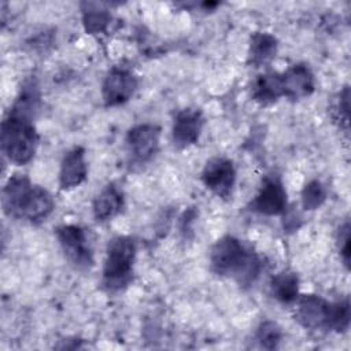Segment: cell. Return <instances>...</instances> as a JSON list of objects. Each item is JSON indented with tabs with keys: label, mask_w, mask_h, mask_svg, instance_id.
<instances>
[{
	"label": "cell",
	"mask_w": 351,
	"mask_h": 351,
	"mask_svg": "<svg viewBox=\"0 0 351 351\" xmlns=\"http://www.w3.org/2000/svg\"><path fill=\"white\" fill-rule=\"evenodd\" d=\"M1 207L7 217L30 223L45 221L55 208L52 195L36 185L26 174H12L1 191Z\"/></svg>",
	"instance_id": "cell-1"
},
{
	"label": "cell",
	"mask_w": 351,
	"mask_h": 351,
	"mask_svg": "<svg viewBox=\"0 0 351 351\" xmlns=\"http://www.w3.org/2000/svg\"><path fill=\"white\" fill-rule=\"evenodd\" d=\"M208 259L214 274L233 277L243 288L255 282L262 267L258 255L232 234H225L214 243Z\"/></svg>",
	"instance_id": "cell-2"
},
{
	"label": "cell",
	"mask_w": 351,
	"mask_h": 351,
	"mask_svg": "<svg viewBox=\"0 0 351 351\" xmlns=\"http://www.w3.org/2000/svg\"><path fill=\"white\" fill-rule=\"evenodd\" d=\"M33 118V115L10 108L1 122V151L4 156L16 166L27 165L36 155L40 137Z\"/></svg>",
	"instance_id": "cell-3"
},
{
	"label": "cell",
	"mask_w": 351,
	"mask_h": 351,
	"mask_svg": "<svg viewBox=\"0 0 351 351\" xmlns=\"http://www.w3.org/2000/svg\"><path fill=\"white\" fill-rule=\"evenodd\" d=\"M136 252V243L130 236L119 234L108 241L101 270V285L107 292H119L132 282Z\"/></svg>",
	"instance_id": "cell-4"
},
{
	"label": "cell",
	"mask_w": 351,
	"mask_h": 351,
	"mask_svg": "<svg viewBox=\"0 0 351 351\" xmlns=\"http://www.w3.org/2000/svg\"><path fill=\"white\" fill-rule=\"evenodd\" d=\"M55 237L67 261L77 269H88L93 265V252L84 228L63 223L55 228Z\"/></svg>",
	"instance_id": "cell-5"
},
{
	"label": "cell",
	"mask_w": 351,
	"mask_h": 351,
	"mask_svg": "<svg viewBox=\"0 0 351 351\" xmlns=\"http://www.w3.org/2000/svg\"><path fill=\"white\" fill-rule=\"evenodd\" d=\"M287 207V191L277 174H269L262 180L256 195L248 204L251 211L267 217L282 215L285 214Z\"/></svg>",
	"instance_id": "cell-6"
},
{
	"label": "cell",
	"mask_w": 351,
	"mask_h": 351,
	"mask_svg": "<svg viewBox=\"0 0 351 351\" xmlns=\"http://www.w3.org/2000/svg\"><path fill=\"white\" fill-rule=\"evenodd\" d=\"M138 88L137 75L128 67L114 66L101 84V97L106 107H115L129 101Z\"/></svg>",
	"instance_id": "cell-7"
},
{
	"label": "cell",
	"mask_w": 351,
	"mask_h": 351,
	"mask_svg": "<svg viewBox=\"0 0 351 351\" xmlns=\"http://www.w3.org/2000/svg\"><path fill=\"white\" fill-rule=\"evenodd\" d=\"M204 186L222 200H229L236 185V169L230 159L214 156L208 159L200 176Z\"/></svg>",
	"instance_id": "cell-8"
},
{
	"label": "cell",
	"mask_w": 351,
	"mask_h": 351,
	"mask_svg": "<svg viewBox=\"0 0 351 351\" xmlns=\"http://www.w3.org/2000/svg\"><path fill=\"white\" fill-rule=\"evenodd\" d=\"M160 128L155 123H138L126 132L125 143L133 163L144 165L149 162L159 148Z\"/></svg>",
	"instance_id": "cell-9"
},
{
	"label": "cell",
	"mask_w": 351,
	"mask_h": 351,
	"mask_svg": "<svg viewBox=\"0 0 351 351\" xmlns=\"http://www.w3.org/2000/svg\"><path fill=\"white\" fill-rule=\"evenodd\" d=\"M332 302L315 293L299 295L295 302V319L310 330H329Z\"/></svg>",
	"instance_id": "cell-10"
},
{
	"label": "cell",
	"mask_w": 351,
	"mask_h": 351,
	"mask_svg": "<svg viewBox=\"0 0 351 351\" xmlns=\"http://www.w3.org/2000/svg\"><path fill=\"white\" fill-rule=\"evenodd\" d=\"M204 126V115L196 107H186L176 112L171 126V138L177 148L184 149L196 144Z\"/></svg>",
	"instance_id": "cell-11"
},
{
	"label": "cell",
	"mask_w": 351,
	"mask_h": 351,
	"mask_svg": "<svg viewBox=\"0 0 351 351\" xmlns=\"http://www.w3.org/2000/svg\"><path fill=\"white\" fill-rule=\"evenodd\" d=\"M282 96L291 101L308 97L315 89L314 74L308 64L295 63L281 73Z\"/></svg>",
	"instance_id": "cell-12"
},
{
	"label": "cell",
	"mask_w": 351,
	"mask_h": 351,
	"mask_svg": "<svg viewBox=\"0 0 351 351\" xmlns=\"http://www.w3.org/2000/svg\"><path fill=\"white\" fill-rule=\"evenodd\" d=\"M88 177V165L85 160V149L81 145H75L69 149L59 169V188L62 191H70L80 186Z\"/></svg>",
	"instance_id": "cell-13"
},
{
	"label": "cell",
	"mask_w": 351,
	"mask_h": 351,
	"mask_svg": "<svg viewBox=\"0 0 351 351\" xmlns=\"http://www.w3.org/2000/svg\"><path fill=\"white\" fill-rule=\"evenodd\" d=\"M125 206V197L122 189L114 184H107L93 199V217L97 222H107L117 217Z\"/></svg>",
	"instance_id": "cell-14"
},
{
	"label": "cell",
	"mask_w": 351,
	"mask_h": 351,
	"mask_svg": "<svg viewBox=\"0 0 351 351\" xmlns=\"http://www.w3.org/2000/svg\"><path fill=\"white\" fill-rule=\"evenodd\" d=\"M278 51L276 36L267 32H254L250 37L247 63L254 67H261L270 63Z\"/></svg>",
	"instance_id": "cell-15"
},
{
	"label": "cell",
	"mask_w": 351,
	"mask_h": 351,
	"mask_svg": "<svg viewBox=\"0 0 351 351\" xmlns=\"http://www.w3.org/2000/svg\"><path fill=\"white\" fill-rule=\"evenodd\" d=\"M251 97L261 106H269L282 97L281 73L265 71L259 74L251 85Z\"/></svg>",
	"instance_id": "cell-16"
},
{
	"label": "cell",
	"mask_w": 351,
	"mask_h": 351,
	"mask_svg": "<svg viewBox=\"0 0 351 351\" xmlns=\"http://www.w3.org/2000/svg\"><path fill=\"white\" fill-rule=\"evenodd\" d=\"M299 276L292 270H281L270 280V291L276 300L282 304H292L299 298Z\"/></svg>",
	"instance_id": "cell-17"
},
{
	"label": "cell",
	"mask_w": 351,
	"mask_h": 351,
	"mask_svg": "<svg viewBox=\"0 0 351 351\" xmlns=\"http://www.w3.org/2000/svg\"><path fill=\"white\" fill-rule=\"evenodd\" d=\"M82 25L88 34H101L107 32L111 21L108 10L97 3H82Z\"/></svg>",
	"instance_id": "cell-18"
},
{
	"label": "cell",
	"mask_w": 351,
	"mask_h": 351,
	"mask_svg": "<svg viewBox=\"0 0 351 351\" xmlns=\"http://www.w3.org/2000/svg\"><path fill=\"white\" fill-rule=\"evenodd\" d=\"M328 191L319 180H310L302 189L300 202L306 211L318 210L326 200Z\"/></svg>",
	"instance_id": "cell-19"
},
{
	"label": "cell",
	"mask_w": 351,
	"mask_h": 351,
	"mask_svg": "<svg viewBox=\"0 0 351 351\" xmlns=\"http://www.w3.org/2000/svg\"><path fill=\"white\" fill-rule=\"evenodd\" d=\"M255 340L261 348L277 350L282 340V330L277 322L266 319L256 328Z\"/></svg>",
	"instance_id": "cell-20"
},
{
	"label": "cell",
	"mask_w": 351,
	"mask_h": 351,
	"mask_svg": "<svg viewBox=\"0 0 351 351\" xmlns=\"http://www.w3.org/2000/svg\"><path fill=\"white\" fill-rule=\"evenodd\" d=\"M351 321V307L350 299L344 298L332 303L330 318H329V330L336 333H343L350 328Z\"/></svg>",
	"instance_id": "cell-21"
},
{
	"label": "cell",
	"mask_w": 351,
	"mask_h": 351,
	"mask_svg": "<svg viewBox=\"0 0 351 351\" xmlns=\"http://www.w3.org/2000/svg\"><path fill=\"white\" fill-rule=\"evenodd\" d=\"M330 115L333 121L346 130L348 129V115H350V89L348 86H344L337 96L335 97L332 107H330Z\"/></svg>",
	"instance_id": "cell-22"
},
{
	"label": "cell",
	"mask_w": 351,
	"mask_h": 351,
	"mask_svg": "<svg viewBox=\"0 0 351 351\" xmlns=\"http://www.w3.org/2000/svg\"><path fill=\"white\" fill-rule=\"evenodd\" d=\"M336 244H337L341 261L346 265V267L348 269V266H350V223H348V221H346L343 225H340L339 232H337Z\"/></svg>",
	"instance_id": "cell-23"
}]
</instances>
